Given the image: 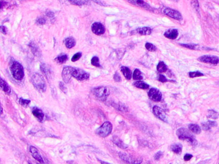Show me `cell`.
<instances>
[{
	"instance_id": "cell-30",
	"label": "cell",
	"mask_w": 219,
	"mask_h": 164,
	"mask_svg": "<svg viewBox=\"0 0 219 164\" xmlns=\"http://www.w3.org/2000/svg\"><path fill=\"white\" fill-rule=\"evenodd\" d=\"M132 77H133L134 79H135V80H138V81H140V80H141L143 78H144L141 72L138 69L134 70L133 75H132Z\"/></svg>"
},
{
	"instance_id": "cell-49",
	"label": "cell",
	"mask_w": 219,
	"mask_h": 164,
	"mask_svg": "<svg viewBox=\"0 0 219 164\" xmlns=\"http://www.w3.org/2000/svg\"><path fill=\"white\" fill-rule=\"evenodd\" d=\"M46 14L47 15V16L50 18H52L54 17L53 12H52V11H48L47 12H46Z\"/></svg>"
},
{
	"instance_id": "cell-26",
	"label": "cell",
	"mask_w": 219,
	"mask_h": 164,
	"mask_svg": "<svg viewBox=\"0 0 219 164\" xmlns=\"http://www.w3.org/2000/svg\"><path fill=\"white\" fill-rule=\"evenodd\" d=\"M133 85L138 89H141L143 90H146L149 88V85L148 84L145 83L143 81H137L133 83Z\"/></svg>"
},
{
	"instance_id": "cell-15",
	"label": "cell",
	"mask_w": 219,
	"mask_h": 164,
	"mask_svg": "<svg viewBox=\"0 0 219 164\" xmlns=\"http://www.w3.org/2000/svg\"><path fill=\"white\" fill-rule=\"evenodd\" d=\"M30 153L32 155V157L34 158L36 160H37L38 162H39L41 163H42V164L44 163L43 158L41 157V154L39 153V151L37 150V149L36 148H35V147H33V146H30Z\"/></svg>"
},
{
	"instance_id": "cell-17",
	"label": "cell",
	"mask_w": 219,
	"mask_h": 164,
	"mask_svg": "<svg viewBox=\"0 0 219 164\" xmlns=\"http://www.w3.org/2000/svg\"><path fill=\"white\" fill-rule=\"evenodd\" d=\"M178 35H179L178 30H176V29H171V30H168L165 33V34H164L165 37L168 38V39H175L176 38L178 37Z\"/></svg>"
},
{
	"instance_id": "cell-1",
	"label": "cell",
	"mask_w": 219,
	"mask_h": 164,
	"mask_svg": "<svg viewBox=\"0 0 219 164\" xmlns=\"http://www.w3.org/2000/svg\"><path fill=\"white\" fill-rule=\"evenodd\" d=\"M176 133L177 136L178 137L180 140L187 141L193 146L197 144V141L196 140L195 137L185 128H181L177 130Z\"/></svg>"
},
{
	"instance_id": "cell-47",
	"label": "cell",
	"mask_w": 219,
	"mask_h": 164,
	"mask_svg": "<svg viewBox=\"0 0 219 164\" xmlns=\"http://www.w3.org/2000/svg\"><path fill=\"white\" fill-rule=\"evenodd\" d=\"M92 1H93L94 2H95L96 3L98 4V5H101V6H106V4H105L104 2H102L101 0H92Z\"/></svg>"
},
{
	"instance_id": "cell-2",
	"label": "cell",
	"mask_w": 219,
	"mask_h": 164,
	"mask_svg": "<svg viewBox=\"0 0 219 164\" xmlns=\"http://www.w3.org/2000/svg\"><path fill=\"white\" fill-rule=\"evenodd\" d=\"M10 71L13 77L17 80H21L24 77V69L19 62L14 61L10 67Z\"/></svg>"
},
{
	"instance_id": "cell-34",
	"label": "cell",
	"mask_w": 219,
	"mask_h": 164,
	"mask_svg": "<svg viewBox=\"0 0 219 164\" xmlns=\"http://www.w3.org/2000/svg\"><path fill=\"white\" fill-rule=\"evenodd\" d=\"M204 74L202 73L199 71H193V72H189V76L190 78H196V77H200V76H203Z\"/></svg>"
},
{
	"instance_id": "cell-31",
	"label": "cell",
	"mask_w": 219,
	"mask_h": 164,
	"mask_svg": "<svg viewBox=\"0 0 219 164\" xmlns=\"http://www.w3.org/2000/svg\"><path fill=\"white\" fill-rule=\"evenodd\" d=\"M157 70L159 73H165L167 71V66L165 63L161 61L157 65Z\"/></svg>"
},
{
	"instance_id": "cell-35",
	"label": "cell",
	"mask_w": 219,
	"mask_h": 164,
	"mask_svg": "<svg viewBox=\"0 0 219 164\" xmlns=\"http://www.w3.org/2000/svg\"><path fill=\"white\" fill-rule=\"evenodd\" d=\"M68 1L74 5H77V6H81L82 5L86 4V2L84 0H68Z\"/></svg>"
},
{
	"instance_id": "cell-32",
	"label": "cell",
	"mask_w": 219,
	"mask_h": 164,
	"mask_svg": "<svg viewBox=\"0 0 219 164\" xmlns=\"http://www.w3.org/2000/svg\"><path fill=\"white\" fill-rule=\"evenodd\" d=\"M68 55H66V54H60V55H58L56 58H55V61H57V62H58V64H64V63H65L67 60H68Z\"/></svg>"
},
{
	"instance_id": "cell-10",
	"label": "cell",
	"mask_w": 219,
	"mask_h": 164,
	"mask_svg": "<svg viewBox=\"0 0 219 164\" xmlns=\"http://www.w3.org/2000/svg\"><path fill=\"white\" fill-rule=\"evenodd\" d=\"M163 13L175 20H181L183 19L182 15L179 11L170 8H166L165 9H164Z\"/></svg>"
},
{
	"instance_id": "cell-24",
	"label": "cell",
	"mask_w": 219,
	"mask_h": 164,
	"mask_svg": "<svg viewBox=\"0 0 219 164\" xmlns=\"http://www.w3.org/2000/svg\"><path fill=\"white\" fill-rule=\"evenodd\" d=\"M75 40L73 37H68L64 40V44L66 47L68 49H71L73 48L75 46Z\"/></svg>"
},
{
	"instance_id": "cell-6",
	"label": "cell",
	"mask_w": 219,
	"mask_h": 164,
	"mask_svg": "<svg viewBox=\"0 0 219 164\" xmlns=\"http://www.w3.org/2000/svg\"><path fill=\"white\" fill-rule=\"evenodd\" d=\"M92 92H93V94L96 98L102 101L106 100L109 95L110 94V91L107 87H96L92 90Z\"/></svg>"
},
{
	"instance_id": "cell-37",
	"label": "cell",
	"mask_w": 219,
	"mask_h": 164,
	"mask_svg": "<svg viewBox=\"0 0 219 164\" xmlns=\"http://www.w3.org/2000/svg\"><path fill=\"white\" fill-rule=\"evenodd\" d=\"M91 64L97 67H101L100 64V62H99V58L97 57H92V58L91 59Z\"/></svg>"
},
{
	"instance_id": "cell-51",
	"label": "cell",
	"mask_w": 219,
	"mask_h": 164,
	"mask_svg": "<svg viewBox=\"0 0 219 164\" xmlns=\"http://www.w3.org/2000/svg\"><path fill=\"white\" fill-rule=\"evenodd\" d=\"M98 161L100 162L101 164H111V163H107V162H104V161L100 160H98Z\"/></svg>"
},
{
	"instance_id": "cell-27",
	"label": "cell",
	"mask_w": 219,
	"mask_h": 164,
	"mask_svg": "<svg viewBox=\"0 0 219 164\" xmlns=\"http://www.w3.org/2000/svg\"><path fill=\"white\" fill-rule=\"evenodd\" d=\"M112 106L115 107L116 110H119L120 112H127L128 111L127 107L125 106V104H122L121 103H112Z\"/></svg>"
},
{
	"instance_id": "cell-4",
	"label": "cell",
	"mask_w": 219,
	"mask_h": 164,
	"mask_svg": "<svg viewBox=\"0 0 219 164\" xmlns=\"http://www.w3.org/2000/svg\"><path fill=\"white\" fill-rule=\"evenodd\" d=\"M112 129V125L110 122L105 123L96 130V133L101 137L105 138L111 134Z\"/></svg>"
},
{
	"instance_id": "cell-44",
	"label": "cell",
	"mask_w": 219,
	"mask_h": 164,
	"mask_svg": "<svg viewBox=\"0 0 219 164\" xmlns=\"http://www.w3.org/2000/svg\"><path fill=\"white\" fill-rule=\"evenodd\" d=\"M163 156V153L161 151H159V152L156 153L154 155V159L155 160H159L161 158V157Z\"/></svg>"
},
{
	"instance_id": "cell-21",
	"label": "cell",
	"mask_w": 219,
	"mask_h": 164,
	"mask_svg": "<svg viewBox=\"0 0 219 164\" xmlns=\"http://www.w3.org/2000/svg\"><path fill=\"white\" fill-rule=\"evenodd\" d=\"M121 71L126 79H128V80H130L131 79L132 72L129 67L126 66H122L121 67Z\"/></svg>"
},
{
	"instance_id": "cell-52",
	"label": "cell",
	"mask_w": 219,
	"mask_h": 164,
	"mask_svg": "<svg viewBox=\"0 0 219 164\" xmlns=\"http://www.w3.org/2000/svg\"><path fill=\"white\" fill-rule=\"evenodd\" d=\"M1 114L3 113V108H1Z\"/></svg>"
},
{
	"instance_id": "cell-23",
	"label": "cell",
	"mask_w": 219,
	"mask_h": 164,
	"mask_svg": "<svg viewBox=\"0 0 219 164\" xmlns=\"http://www.w3.org/2000/svg\"><path fill=\"white\" fill-rule=\"evenodd\" d=\"M170 150L175 154H181L183 150V145L181 144H174L170 146Z\"/></svg>"
},
{
	"instance_id": "cell-45",
	"label": "cell",
	"mask_w": 219,
	"mask_h": 164,
	"mask_svg": "<svg viewBox=\"0 0 219 164\" xmlns=\"http://www.w3.org/2000/svg\"><path fill=\"white\" fill-rule=\"evenodd\" d=\"M113 78L114 79H115V81L116 82H121V77H120V74L118 73H116L115 74V75H114V76H113Z\"/></svg>"
},
{
	"instance_id": "cell-39",
	"label": "cell",
	"mask_w": 219,
	"mask_h": 164,
	"mask_svg": "<svg viewBox=\"0 0 219 164\" xmlns=\"http://www.w3.org/2000/svg\"><path fill=\"white\" fill-rule=\"evenodd\" d=\"M182 46H183V47L184 48H188V49H196L198 48V46L197 45H195V44H181Z\"/></svg>"
},
{
	"instance_id": "cell-5",
	"label": "cell",
	"mask_w": 219,
	"mask_h": 164,
	"mask_svg": "<svg viewBox=\"0 0 219 164\" xmlns=\"http://www.w3.org/2000/svg\"><path fill=\"white\" fill-rule=\"evenodd\" d=\"M119 157L122 161L127 164H140L143 162L142 158L134 157L127 153H120Z\"/></svg>"
},
{
	"instance_id": "cell-48",
	"label": "cell",
	"mask_w": 219,
	"mask_h": 164,
	"mask_svg": "<svg viewBox=\"0 0 219 164\" xmlns=\"http://www.w3.org/2000/svg\"><path fill=\"white\" fill-rule=\"evenodd\" d=\"M1 32L2 33H3L4 35H6L7 33V28L5 26H1Z\"/></svg>"
},
{
	"instance_id": "cell-40",
	"label": "cell",
	"mask_w": 219,
	"mask_h": 164,
	"mask_svg": "<svg viewBox=\"0 0 219 164\" xmlns=\"http://www.w3.org/2000/svg\"><path fill=\"white\" fill-rule=\"evenodd\" d=\"M81 56H82V53H76V54H74L73 57H72V58H71V60H72V62H75L76 61H77L78 60L80 59V58H81Z\"/></svg>"
},
{
	"instance_id": "cell-54",
	"label": "cell",
	"mask_w": 219,
	"mask_h": 164,
	"mask_svg": "<svg viewBox=\"0 0 219 164\" xmlns=\"http://www.w3.org/2000/svg\"><path fill=\"white\" fill-rule=\"evenodd\" d=\"M204 162H202V163H197V164H204Z\"/></svg>"
},
{
	"instance_id": "cell-12",
	"label": "cell",
	"mask_w": 219,
	"mask_h": 164,
	"mask_svg": "<svg viewBox=\"0 0 219 164\" xmlns=\"http://www.w3.org/2000/svg\"><path fill=\"white\" fill-rule=\"evenodd\" d=\"M152 111H153V113L155 115V116L158 117L159 119L165 122V123H167L168 122L167 116L166 115L165 112L163 111L162 108H161L158 106H154L152 108Z\"/></svg>"
},
{
	"instance_id": "cell-8",
	"label": "cell",
	"mask_w": 219,
	"mask_h": 164,
	"mask_svg": "<svg viewBox=\"0 0 219 164\" xmlns=\"http://www.w3.org/2000/svg\"><path fill=\"white\" fill-rule=\"evenodd\" d=\"M73 69L74 67L71 66L64 67V69H63L62 72V77L63 81L66 83H69V82L70 81L71 77H72V73Z\"/></svg>"
},
{
	"instance_id": "cell-38",
	"label": "cell",
	"mask_w": 219,
	"mask_h": 164,
	"mask_svg": "<svg viewBox=\"0 0 219 164\" xmlns=\"http://www.w3.org/2000/svg\"><path fill=\"white\" fill-rule=\"evenodd\" d=\"M19 102L20 103V104H21L22 106L23 107H27L28 105L30 104V100H28V99H23V98H20L19 99Z\"/></svg>"
},
{
	"instance_id": "cell-25",
	"label": "cell",
	"mask_w": 219,
	"mask_h": 164,
	"mask_svg": "<svg viewBox=\"0 0 219 164\" xmlns=\"http://www.w3.org/2000/svg\"><path fill=\"white\" fill-rule=\"evenodd\" d=\"M1 89L5 92L8 95H10L11 93V89L10 87L8 86V84L5 81H4L3 78H1Z\"/></svg>"
},
{
	"instance_id": "cell-46",
	"label": "cell",
	"mask_w": 219,
	"mask_h": 164,
	"mask_svg": "<svg viewBox=\"0 0 219 164\" xmlns=\"http://www.w3.org/2000/svg\"><path fill=\"white\" fill-rule=\"evenodd\" d=\"M192 157H193L192 154H186L184 157V161H189V160H190V159H192Z\"/></svg>"
},
{
	"instance_id": "cell-16",
	"label": "cell",
	"mask_w": 219,
	"mask_h": 164,
	"mask_svg": "<svg viewBox=\"0 0 219 164\" xmlns=\"http://www.w3.org/2000/svg\"><path fill=\"white\" fill-rule=\"evenodd\" d=\"M32 112L33 115H34V117H36V118H37L38 121H39V122L43 121L44 114L43 112L42 111L41 109H39L37 107H33L32 109Z\"/></svg>"
},
{
	"instance_id": "cell-50",
	"label": "cell",
	"mask_w": 219,
	"mask_h": 164,
	"mask_svg": "<svg viewBox=\"0 0 219 164\" xmlns=\"http://www.w3.org/2000/svg\"><path fill=\"white\" fill-rule=\"evenodd\" d=\"M193 5H193V6L194 7H196L195 8L196 10H199V2H198L197 1V0H195V1L194 2H193Z\"/></svg>"
},
{
	"instance_id": "cell-22",
	"label": "cell",
	"mask_w": 219,
	"mask_h": 164,
	"mask_svg": "<svg viewBox=\"0 0 219 164\" xmlns=\"http://www.w3.org/2000/svg\"><path fill=\"white\" fill-rule=\"evenodd\" d=\"M136 31L141 35H149L151 34L152 29L149 27H143L138 28Z\"/></svg>"
},
{
	"instance_id": "cell-53",
	"label": "cell",
	"mask_w": 219,
	"mask_h": 164,
	"mask_svg": "<svg viewBox=\"0 0 219 164\" xmlns=\"http://www.w3.org/2000/svg\"><path fill=\"white\" fill-rule=\"evenodd\" d=\"M170 1H177L178 0H170Z\"/></svg>"
},
{
	"instance_id": "cell-29",
	"label": "cell",
	"mask_w": 219,
	"mask_h": 164,
	"mask_svg": "<svg viewBox=\"0 0 219 164\" xmlns=\"http://www.w3.org/2000/svg\"><path fill=\"white\" fill-rule=\"evenodd\" d=\"M29 46H30V48H31L32 53L34 54L35 56L39 57L41 55V53H40V51L39 49V48H38L34 43H32L30 44V45H29Z\"/></svg>"
},
{
	"instance_id": "cell-18",
	"label": "cell",
	"mask_w": 219,
	"mask_h": 164,
	"mask_svg": "<svg viewBox=\"0 0 219 164\" xmlns=\"http://www.w3.org/2000/svg\"><path fill=\"white\" fill-rule=\"evenodd\" d=\"M112 142L115 143V144L116 146H117L118 148H121V149H126L128 148V146L127 144H125V143L122 141L119 137H118L116 136H115L112 137Z\"/></svg>"
},
{
	"instance_id": "cell-20",
	"label": "cell",
	"mask_w": 219,
	"mask_h": 164,
	"mask_svg": "<svg viewBox=\"0 0 219 164\" xmlns=\"http://www.w3.org/2000/svg\"><path fill=\"white\" fill-rule=\"evenodd\" d=\"M127 1L130 3L134 5H136L138 7H140L142 8H149V6L144 1V0H127Z\"/></svg>"
},
{
	"instance_id": "cell-36",
	"label": "cell",
	"mask_w": 219,
	"mask_h": 164,
	"mask_svg": "<svg viewBox=\"0 0 219 164\" xmlns=\"http://www.w3.org/2000/svg\"><path fill=\"white\" fill-rule=\"evenodd\" d=\"M145 48L149 51H156V50H157L156 47H155V46L154 44L149 43H146Z\"/></svg>"
},
{
	"instance_id": "cell-9",
	"label": "cell",
	"mask_w": 219,
	"mask_h": 164,
	"mask_svg": "<svg viewBox=\"0 0 219 164\" xmlns=\"http://www.w3.org/2000/svg\"><path fill=\"white\" fill-rule=\"evenodd\" d=\"M198 60L201 62L206 63V64H211L213 65L219 64V58L215 56L204 55L198 58Z\"/></svg>"
},
{
	"instance_id": "cell-41",
	"label": "cell",
	"mask_w": 219,
	"mask_h": 164,
	"mask_svg": "<svg viewBox=\"0 0 219 164\" xmlns=\"http://www.w3.org/2000/svg\"><path fill=\"white\" fill-rule=\"evenodd\" d=\"M59 88H60V89L63 92H64V93H65V94L66 93V92H67V88L66 87L65 84L64 83L62 82H59Z\"/></svg>"
},
{
	"instance_id": "cell-3",
	"label": "cell",
	"mask_w": 219,
	"mask_h": 164,
	"mask_svg": "<svg viewBox=\"0 0 219 164\" xmlns=\"http://www.w3.org/2000/svg\"><path fill=\"white\" fill-rule=\"evenodd\" d=\"M32 82L36 89L41 92H45L46 90V85L43 77L38 73H36L32 76Z\"/></svg>"
},
{
	"instance_id": "cell-13",
	"label": "cell",
	"mask_w": 219,
	"mask_h": 164,
	"mask_svg": "<svg viewBox=\"0 0 219 164\" xmlns=\"http://www.w3.org/2000/svg\"><path fill=\"white\" fill-rule=\"evenodd\" d=\"M91 30L93 32L95 35H102L105 32V28L100 23H95L92 24L91 26Z\"/></svg>"
},
{
	"instance_id": "cell-7",
	"label": "cell",
	"mask_w": 219,
	"mask_h": 164,
	"mask_svg": "<svg viewBox=\"0 0 219 164\" xmlns=\"http://www.w3.org/2000/svg\"><path fill=\"white\" fill-rule=\"evenodd\" d=\"M72 77L77 79L78 81H84L90 78V74L82 69H77L74 67L72 73Z\"/></svg>"
},
{
	"instance_id": "cell-33",
	"label": "cell",
	"mask_w": 219,
	"mask_h": 164,
	"mask_svg": "<svg viewBox=\"0 0 219 164\" xmlns=\"http://www.w3.org/2000/svg\"><path fill=\"white\" fill-rule=\"evenodd\" d=\"M207 116L208 118L213 119H217L218 118L219 114L216 111L213 110H208V113Z\"/></svg>"
},
{
	"instance_id": "cell-43",
	"label": "cell",
	"mask_w": 219,
	"mask_h": 164,
	"mask_svg": "<svg viewBox=\"0 0 219 164\" xmlns=\"http://www.w3.org/2000/svg\"><path fill=\"white\" fill-rule=\"evenodd\" d=\"M46 19L43 18H40L39 19H37L36 21V23L37 24L39 25H43L46 23Z\"/></svg>"
},
{
	"instance_id": "cell-42",
	"label": "cell",
	"mask_w": 219,
	"mask_h": 164,
	"mask_svg": "<svg viewBox=\"0 0 219 164\" xmlns=\"http://www.w3.org/2000/svg\"><path fill=\"white\" fill-rule=\"evenodd\" d=\"M158 79L159 82H161L162 83H165V82H166L168 81V79L165 76H163L162 74L159 75V77H158Z\"/></svg>"
},
{
	"instance_id": "cell-28",
	"label": "cell",
	"mask_w": 219,
	"mask_h": 164,
	"mask_svg": "<svg viewBox=\"0 0 219 164\" xmlns=\"http://www.w3.org/2000/svg\"><path fill=\"white\" fill-rule=\"evenodd\" d=\"M188 128L192 133H196V134H199L201 132V127L197 124H189Z\"/></svg>"
},
{
	"instance_id": "cell-19",
	"label": "cell",
	"mask_w": 219,
	"mask_h": 164,
	"mask_svg": "<svg viewBox=\"0 0 219 164\" xmlns=\"http://www.w3.org/2000/svg\"><path fill=\"white\" fill-rule=\"evenodd\" d=\"M217 123L215 121H208L207 122H205V123H202V128L205 131H208L210 129L213 127H216L217 126Z\"/></svg>"
},
{
	"instance_id": "cell-14",
	"label": "cell",
	"mask_w": 219,
	"mask_h": 164,
	"mask_svg": "<svg viewBox=\"0 0 219 164\" xmlns=\"http://www.w3.org/2000/svg\"><path fill=\"white\" fill-rule=\"evenodd\" d=\"M40 68H41L42 72H43V73L44 74L45 76L47 78L48 80H50V79L52 78V76H53V72H52V68L50 67V66L48 64H42L41 65Z\"/></svg>"
},
{
	"instance_id": "cell-11",
	"label": "cell",
	"mask_w": 219,
	"mask_h": 164,
	"mask_svg": "<svg viewBox=\"0 0 219 164\" xmlns=\"http://www.w3.org/2000/svg\"><path fill=\"white\" fill-rule=\"evenodd\" d=\"M148 96L149 98L155 102H159L162 99V94L158 89H155V88H152L149 90Z\"/></svg>"
},
{
	"instance_id": "cell-55",
	"label": "cell",
	"mask_w": 219,
	"mask_h": 164,
	"mask_svg": "<svg viewBox=\"0 0 219 164\" xmlns=\"http://www.w3.org/2000/svg\"><path fill=\"white\" fill-rule=\"evenodd\" d=\"M29 164H31V163H29Z\"/></svg>"
}]
</instances>
